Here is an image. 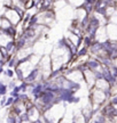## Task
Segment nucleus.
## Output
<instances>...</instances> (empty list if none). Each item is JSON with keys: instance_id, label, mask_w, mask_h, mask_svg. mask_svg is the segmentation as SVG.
I'll return each instance as SVG.
<instances>
[{"instance_id": "f03ea898", "label": "nucleus", "mask_w": 117, "mask_h": 123, "mask_svg": "<svg viewBox=\"0 0 117 123\" xmlns=\"http://www.w3.org/2000/svg\"><path fill=\"white\" fill-rule=\"evenodd\" d=\"M4 47L6 48V50H7V53H8L9 55H12V56L16 55V50H15V40H8L7 43L5 44Z\"/></svg>"}, {"instance_id": "4be33fe9", "label": "nucleus", "mask_w": 117, "mask_h": 123, "mask_svg": "<svg viewBox=\"0 0 117 123\" xmlns=\"http://www.w3.org/2000/svg\"><path fill=\"white\" fill-rule=\"evenodd\" d=\"M79 101H80V98H79V97H77V96L73 97V104H77V103H79Z\"/></svg>"}, {"instance_id": "f8f14e48", "label": "nucleus", "mask_w": 117, "mask_h": 123, "mask_svg": "<svg viewBox=\"0 0 117 123\" xmlns=\"http://www.w3.org/2000/svg\"><path fill=\"white\" fill-rule=\"evenodd\" d=\"M7 91H8L7 84L2 83L0 86V96H6V95H7Z\"/></svg>"}, {"instance_id": "5701e85b", "label": "nucleus", "mask_w": 117, "mask_h": 123, "mask_svg": "<svg viewBox=\"0 0 117 123\" xmlns=\"http://www.w3.org/2000/svg\"><path fill=\"white\" fill-rule=\"evenodd\" d=\"M111 104H113V105H117V97H115L113 100H111Z\"/></svg>"}, {"instance_id": "423d86ee", "label": "nucleus", "mask_w": 117, "mask_h": 123, "mask_svg": "<svg viewBox=\"0 0 117 123\" xmlns=\"http://www.w3.org/2000/svg\"><path fill=\"white\" fill-rule=\"evenodd\" d=\"M14 74L16 75V78H17L18 81H24V73H23V70L21 67H15V71H14Z\"/></svg>"}, {"instance_id": "9d476101", "label": "nucleus", "mask_w": 117, "mask_h": 123, "mask_svg": "<svg viewBox=\"0 0 117 123\" xmlns=\"http://www.w3.org/2000/svg\"><path fill=\"white\" fill-rule=\"evenodd\" d=\"M4 74L6 75V76H7V78H9V79H13L14 78V71H13V68H7V70H5L4 71Z\"/></svg>"}, {"instance_id": "f257e3e1", "label": "nucleus", "mask_w": 117, "mask_h": 123, "mask_svg": "<svg viewBox=\"0 0 117 123\" xmlns=\"http://www.w3.org/2000/svg\"><path fill=\"white\" fill-rule=\"evenodd\" d=\"M39 74H40L39 67H38V66L33 67V68H31V71L29 72V74L24 76V82L28 84L36 83L37 81H38V79H39Z\"/></svg>"}, {"instance_id": "ddd939ff", "label": "nucleus", "mask_w": 117, "mask_h": 123, "mask_svg": "<svg viewBox=\"0 0 117 123\" xmlns=\"http://www.w3.org/2000/svg\"><path fill=\"white\" fill-rule=\"evenodd\" d=\"M83 41H84V44H85L84 47H86V48H87V47H90L91 44H92V42H93V40L91 39V38L88 37V35H86L85 38L83 39Z\"/></svg>"}, {"instance_id": "0eeeda50", "label": "nucleus", "mask_w": 117, "mask_h": 123, "mask_svg": "<svg viewBox=\"0 0 117 123\" xmlns=\"http://www.w3.org/2000/svg\"><path fill=\"white\" fill-rule=\"evenodd\" d=\"M16 62H17V56H16V55H14V56L10 57V59H9L6 64L8 65L9 68H15V67H16Z\"/></svg>"}, {"instance_id": "4468645a", "label": "nucleus", "mask_w": 117, "mask_h": 123, "mask_svg": "<svg viewBox=\"0 0 117 123\" xmlns=\"http://www.w3.org/2000/svg\"><path fill=\"white\" fill-rule=\"evenodd\" d=\"M13 101H14V97H12V96L7 97L6 103H5V107H10V106L13 105Z\"/></svg>"}, {"instance_id": "6ab92c4d", "label": "nucleus", "mask_w": 117, "mask_h": 123, "mask_svg": "<svg viewBox=\"0 0 117 123\" xmlns=\"http://www.w3.org/2000/svg\"><path fill=\"white\" fill-rule=\"evenodd\" d=\"M6 99H7V97L6 96H2L0 98V106L1 107H5V103H6Z\"/></svg>"}, {"instance_id": "aec40b11", "label": "nucleus", "mask_w": 117, "mask_h": 123, "mask_svg": "<svg viewBox=\"0 0 117 123\" xmlns=\"http://www.w3.org/2000/svg\"><path fill=\"white\" fill-rule=\"evenodd\" d=\"M12 91L16 92V93H20V92H21V89H20V87H18V86H15V87H14V89L12 90Z\"/></svg>"}, {"instance_id": "a878e982", "label": "nucleus", "mask_w": 117, "mask_h": 123, "mask_svg": "<svg viewBox=\"0 0 117 123\" xmlns=\"http://www.w3.org/2000/svg\"><path fill=\"white\" fill-rule=\"evenodd\" d=\"M71 123H77V122H76V121H75V120H73V121H72V122H71Z\"/></svg>"}, {"instance_id": "39448f33", "label": "nucleus", "mask_w": 117, "mask_h": 123, "mask_svg": "<svg viewBox=\"0 0 117 123\" xmlns=\"http://www.w3.org/2000/svg\"><path fill=\"white\" fill-rule=\"evenodd\" d=\"M90 50L93 54H98L102 50V43L101 42H92V44L90 46Z\"/></svg>"}, {"instance_id": "dca6fc26", "label": "nucleus", "mask_w": 117, "mask_h": 123, "mask_svg": "<svg viewBox=\"0 0 117 123\" xmlns=\"http://www.w3.org/2000/svg\"><path fill=\"white\" fill-rule=\"evenodd\" d=\"M20 116V119L22 120V122H25V121H30L29 120V116H28V113L27 112H23L21 115H18Z\"/></svg>"}, {"instance_id": "412c9836", "label": "nucleus", "mask_w": 117, "mask_h": 123, "mask_svg": "<svg viewBox=\"0 0 117 123\" xmlns=\"http://www.w3.org/2000/svg\"><path fill=\"white\" fill-rule=\"evenodd\" d=\"M32 123H45L44 122V120L41 119V117H39V119H37V120H35Z\"/></svg>"}, {"instance_id": "2eb2a0df", "label": "nucleus", "mask_w": 117, "mask_h": 123, "mask_svg": "<svg viewBox=\"0 0 117 123\" xmlns=\"http://www.w3.org/2000/svg\"><path fill=\"white\" fill-rule=\"evenodd\" d=\"M18 87H20V89H21V92H27V90H28V83H25L24 81H22V82H21V84H20Z\"/></svg>"}, {"instance_id": "b1692460", "label": "nucleus", "mask_w": 117, "mask_h": 123, "mask_svg": "<svg viewBox=\"0 0 117 123\" xmlns=\"http://www.w3.org/2000/svg\"><path fill=\"white\" fill-rule=\"evenodd\" d=\"M22 123H32L31 121H25V122H22Z\"/></svg>"}, {"instance_id": "a211bd4d", "label": "nucleus", "mask_w": 117, "mask_h": 123, "mask_svg": "<svg viewBox=\"0 0 117 123\" xmlns=\"http://www.w3.org/2000/svg\"><path fill=\"white\" fill-rule=\"evenodd\" d=\"M15 86H16L15 81H14V80H12V81H10V82H9V83L7 84V88H8V90H13Z\"/></svg>"}, {"instance_id": "1a4fd4ad", "label": "nucleus", "mask_w": 117, "mask_h": 123, "mask_svg": "<svg viewBox=\"0 0 117 123\" xmlns=\"http://www.w3.org/2000/svg\"><path fill=\"white\" fill-rule=\"evenodd\" d=\"M16 119H17V115L13 114V113L10 112V114L7 116L6 121H7V123H16Z\"/></svg>"}, {"instance_id": "20e7f679", "label": "nucleus", "mask_w": 117, "mask_h": 123, "mask_svg": "<svg viewBox=\"0 0 117 123\" xmlns=\"http://www.w3.org/2000/svg\"><path fill=\"white\" fill-rule=\"evenodd\" d=\"M85 65H86V67H87V70H91L94 72L100 66V63L98 61H94V59H90V61H87L85 63Z\"/></svg>"}, {"instance_id": "bb28decb", "label": "nucleus", "mask_w": 117, "mask_h": 123, "mask_svg": "<svg viewBox=\"0 0 117 123\" xmlns=\"http://www.w3.org/2000/svg\"><path fill=\"white\" fill-rule=\"evenodd\" d=\"M1 97H2V96H0V98H1Z\"/></svg>"}, {"instance_id": "6e6552de", "label": "nucleus", "mask_w": 117, "mask_h": 123, "mask_svg": "<svg viewBox=\"0 0 117 123\" xmlns=\"http://www.w3.org/2000/svg\"><path fill=\"white\" fill-rule=\"evenodd\" d=\"M53 4V0H43V4H41V9L43 10H48L52 7Z\"/></svg>"}, {"instance_id": "9b49d317", "label": "nucleus", "mask_w": 117, "mask_h": 123, "mask_svg": "<svg viewBox=\"0 0 117 123\" xmlns=\"http://www.w3.org/2000/svg\"><path fill=\"white\" fill-rule=\"evenodd\" d=\"M86 53H87V48H86V47H83L81 49H77L76 56H78V57H81V56H85Z\"/></svg>"}, {"instance_id": "f3484780", "label": "nucleus", "mask_w": 117, "mask_h": 123, "mask_svg": "<svg viewBox=\"0 0 117 123\" xmlns=\"http://www.w3.org/2000/svg\"><path fill=\"white\" fill-rule=\"evenodd\" d=\"M30 18H31V15H30V14H27V15L23 16V24H24V27L27 26V23H29Z\"/></svg>"}, {"instance_id": "393cba45", "label": "nucleus", "mask_w": 117, "mask_h": 123, "mask_svg": "<svg viewBox=\"0 0 117 123\" xmlns=\"http://www.w3.org/2000/svg\"><path fill=\"white\" fill-rule=\"evenodd\" d=\"M2 83H4V81H2V80H0V86H1Z\"/></svg>"}, {"instance_id": "7ed1b4c3", "label": "nucleus", "mask_w": 117, "mask_h": 123, "mask_svg": "<svg viewBox=\"0 0 117 123\" xmlns=\"http://www.w3.org/2000/svg\"><path fill=\"white\" fill-rule=\"evenodd\" d=\"M102 79L106 80L109 83H113L114 81H115V78L113 76V73H111L108 68H104V70L102 71Z\"/></svg>"}]
</instances>
